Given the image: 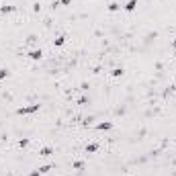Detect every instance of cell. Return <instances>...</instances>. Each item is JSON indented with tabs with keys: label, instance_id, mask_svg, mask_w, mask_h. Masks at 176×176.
Listing matches in <instances>:
<instances>
[{
	"label": "cell",
	"instance_id": "obj_1",
	"mask_svg": "<svg viewBox=\"0 0 176 176\" xmlns=\"http://www.w3.org/2000/svg\"><path fill=\"white\" fill-rule=\"evenodd\" d=\"M135 4H137V0H131V2H129L125 8H127V10H133V8H135Z\"/></svg>",
	"mask_w": 176,
	"mask_h": 176
},
{
	"label": "cell",
	"instance_id": "obj_2",
	"mask_svg": "<svg viewBox=\"0 0 176 176\" xmlns=\"http://www.w3.org/2000/svg\"><path fill=\"white\" fill-rule=\"evenodd\" d=\"M31 58H33V59H39V58H41V51H33Z\"/></svg>",
	"mask_w": 176,
	"mask_h": 176
}]
</instances>
